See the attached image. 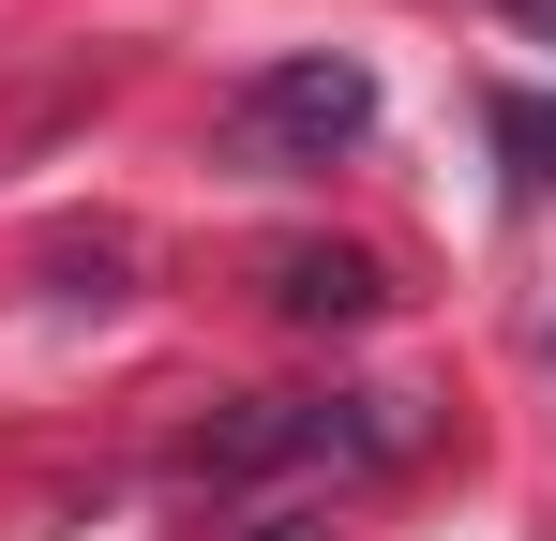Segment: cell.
I'll use <instances>...</instances> for the list:
<instances>
[{
  "label": "cell",
  "mask_w": 556,
  "mask_h": 541,
  "mask_svg": "<svg viewBox=\"0 0 556 541\" xmlns=\"http://www.w3.org/2000/svg\"><path fill=\"white\" fill-rule=\"evenodd\" d=\"M362 136H376V76H362V61H331V46H316V61H271V76L226 105V151H241V166H271V180L346 166Z\"/></svg>",
  "instance_id": "obj_1"
},
{
  "label": "cell",
  "mask_w": 556,
  "mask_h": 541,
  "mask_svg": "<svg viewBox=\"0 0 556 541\" xmlns=\"http://www.w3.org/2000/svg\"><path fill=\"white\" fill-rule=\"evenodd\" d=\"M271 301L286 316H376V270L362 256H271Z\"/></svg>",
  "instance_id": "obj_2"
},
{
  "label": "cell",
  "mask_w": 556,
  "mask_h": 541,
  "mask_svg": "<svg viewBox=\"0 0 556 541\" xmlns=\"http://www.w3.org/2000/svg\"><path fill=\"white\" fill-rule=\"evenodd\" d=\"M511 15H527V30H542V46H556V0H511Z\"/></svg>",
  "instance_id": "obj_3"
},
{
  "label": "cell",
  "mask_w": 556,
  "mask_h": 541,
  "mask_svg": "<svg viewBox=\"0 0 556 541\" xmlns=\"http://www.w3.org/2000/svg\"><path fill=\"white\" fill-rule=\"evenodd\" d=\"M256 541H331V527H301V512H286V527H256Z\"/></svg>",
  "instance_id": "obj_4"
}]
</instances>
